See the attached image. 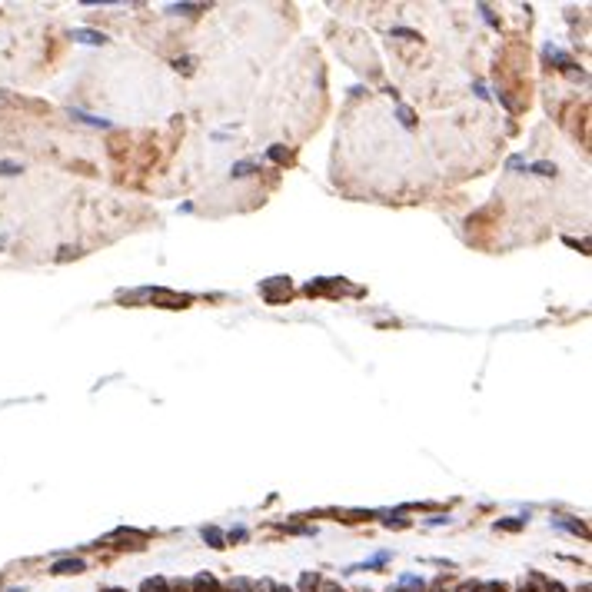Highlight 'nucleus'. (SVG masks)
Returning a JSON list of instances; mask_svg holds the SVG:
<instances>
[{"mask_svg": "<svg viewBox=\"0 0 592 592\" xmlns=\"http://www.w3.org/2000/svg\"><path fill=\"white\" fill-rule=\"evenodd\" d=\"M203 539L210 542L213 549H220V546H223V536H220V529H213V526H210V529H203Z\"/></svg>", "mask_w": 592, "mask_h": 592, "instance_id": "nucleus-6", "label": "nucleus"}, {"mask_svg": "<svg viewBox=\"0 0 592 592\" xmlns=\"http://www.w3.org/2000/svg\"><path fill=\"white\" fill-rule=\"evenodd\" d=\"M140 592H170V586H166V579H160V576H153V579H143Z\"/></svg>", "mask_w": 592, "mask_h": 592, "instance_id": "nucleus-4", "label": "nucleus"}, {"mask_svg": "<svg viewBox=\"0 0 592 592\" xmlns=\"http://www.w3.org/2000/svg\"><path fill=\"white\" fill-rule=\"evenodd\" d=\"M476 592H506L503 582H482V586H476Z\"/></svg>", "mask_w": 592, "mask_h": 592, "instance_id": "nucleus-9", "label": "nucleus"}, {"mask_svg": "<svg viewBox=\"0 0 592 592\" xmlns=\"http://www.w3.org/2000/svg\"><path fill=\"white\" fill-rule=\"evenodd\" d=\"M279 290L290 293V279H287V277H277V279H270V283H263V296L270 303H277V293Z\"/></svg>", "mask_w": 592, "mask_h": 592, "instance_id": "nucleus-2", "label": "nucleus"}, {"mask_svg": "<svg viewBox=\"0 0 592 592\" xmlns=\"http://www.w3.org/2000/svg\"><path fill=\"white\" fill-rule=\"evenodd\" d=\"M459 592H476V586H473V582H466V586H459Z\"/></svg>", "mask_w": 592, "mask_h": 592, "instance_id": "nucleus-13", "label": "nucleus"}, {"mask_svg": "<svg viewBox=\"0 0 592 592\" xmlns=\"http://www.w3.org/2000/svg\"><path fill=\"white\" fill-rule=\"evenodd\" d=\"M74 37L80 40V44H107V37H103V34H93V30H77Z\"/></svg>", "mask_w": 592, "mask_h": 592, "instance_id": "nucleus-5", "label": "nucleus"}, {"mask_svg": "<svg viewBox=\"0 0 592 592\" xmlns=\"http://www.w3.org/2000/svg\"><path fill=\"white\" fill-rule=\"evenodd\" d=\"M230 592H256V586L250 579H233L230 582Z\"/></svg>", "mask_w": 592, "mask_h": 592, "instance_id": "nucleus-7", "label": "nucleus"}, {"mask_svg": "<svg viewBox=\"0 0 592 592\" xmlns=\"http://www.w3.org/2000/svg\"><path fill=\"white\" fill-rule=\"evenodd\" d=\"M273 592H293V589H283V586H277V589H273Z\"/></svg>", "mask_w": 592, "mask_h": 592, "instance_id": "nucleus-14", "label": "nucleus"}, {"mask_svg": "<svg viewBox=\"0 0 592 592\" xmlns=\"http://www.w3.org/2000/svg\"><path fill=\"white\" fill-rule=\"evenodd\" d=\"M103 592H124V589H103Z\"/></svg>", "mask_w": 592, "mask_h": 592, "instance_id": "nucleus-15", "label": "nucleus"}, {"mask_svg": "<svg viewBox=\"0 0 592 592\" xmlns=\"http://www.w3.org/2000/svg\"><path fill=\"white\" fill-rule=\"evenodd\" d=\"M193 592H220V582H216V576H210V572H200V576L193 579Z\"/></svg>", "mask_w": 592, "mask_h": 592, "instance_id": "nucleus-3", "label": "nucleus"}, {"mask_svg": "<svg viewBox=\"0 0 592 592\" xmlns=\"http://www.w3.org/2000/svg\"><path fill=\"white\" fill-rule=\"evenodd\" d=\"M519 592H532V589H526V586H522V589H519Z\"/></svg>", "mask_w": 592, "mask_h": 592, "instance_id": "nucleus-17", "label": "nucleus"}, {"mask_svg": "<svg viewBox=\"0 0 592 592\" xmlns=\"http://www.w3.org/2000/svg\"><path fill=\"white\" fill-rule=\"evenodd\" d=\"M320 592H343V589L336 586V582H323V586H320Z\"/></svg>", "mask_w": 592, "mask_h": 592, "instance_id": "nucleus-11", "label": "nucleus"}, {"mask_svg": "<svg viewBox=\"0 0 592 592\" xmlns=\"http://www.w3.org/2000/svg\"><path fill=\"white\" fill-rule=\"evenodd\" d=\"M84 559H60V563H53V576H77V572H84Z\"/></svg>", "mask_w": 592, "mask_h": 592, "instance_id": "nucleus-1", "label": "nucleus"}, {"mask_svg": "<svg viewBox=\"0 0 592 592\" xmlns=\"http://www.w3.org/2000/svg\"><path fill=\"white\" fill-rule=\"evenodd\" d=\"M579 592H589V586H582V589H579Z\"/></svg>", "mask_w": 592, "mask_h": 592, "instance_id": "nucleus-16", "label": "nucleus"}, {"mask_svg": "<svg viewBox=\"0 0 592 592\" xmlns=\"http://www.w3.org/2000/svg\"><path fill=\"white\" fill-rule=\"evenodd\" d=\"M20 173V164H0V177H17Z\"/></svg>", "mask_w": 592, "mask_h": 592, "instance_id": "nucleus-8", "label": "nucleus"}, {"mask_svg": "<svg viewBox=\"0 0 592 592\" xmlns=\"http://www.w3.org/2000/svg\"><path fill=\"white\" fill-rule=\"evenodd\" d=\"M549 592H566V589H563L559 582H549Z\"/></svg>", "mask_w": 592, "mask_h": 592, "instance_id": "nucleus-12", "label": "nucleus"}, {"mask_svg": "<svg viewBox=\"0 0 592 592\" xmlns=\"http://www.w3.org/2000/svg\"><path fill=\"white\" fill-rule=\"evenodd\" d=\"M270 157H273V160H287V150H283V147H273V150H270Z\"/></svg>", "mask_w": 592, "mask_h": 592, "instance_id": "nucleus-10", "label": "nucleus"}]
</instances>
